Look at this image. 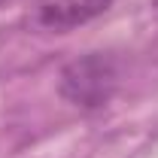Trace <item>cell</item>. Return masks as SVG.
Returning <instances> with one entry per match:
<instances>
[{"instance_id": "cell-1", "label": "cell", "mask_w": 158, "mask_h": 158, "mask_svg": "<svg viewBox=\"0 0 158 158\" xmlns=\"http://www.w3.org/2000/svg\"><path fill=\"white\" fill-rule=\"evenodd\" d=\"M116 85H118V64L110 55H100V52L70 61L61 70V79H58L61 98L73 106H82V110L103 106L113 98Z\"/></svg>"}, {"instance_id": "cell-2", "label": "cell", "mask_w": 158, "mask_h": 158, "mask_svg": "<svg viewBox=\"0 0 158 158\" xmlns=\"http://www.w3.org/2000/svg\"><path fill=\"white\" fill-rule=\"evenodd\" d=\"M110 3L113 0H37L34 24L49 34H64V31H73L79 24L103 15Z\"/></svg>"}, {"instance_id": "cell-3", "label": "cell", "mask_w": 158, "mask_h": 158, "mask_svg": "<svg viewBox=\"0 0 158 158\" xmlns=\"http://www.w3.org/2000/svg\"><path fill=\"white\" fill-rule=\"evenodd\" d=\"M152 9H155V12H158V0H152Z\"/></svg>"}]
</instances>
